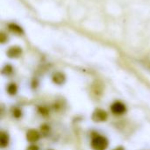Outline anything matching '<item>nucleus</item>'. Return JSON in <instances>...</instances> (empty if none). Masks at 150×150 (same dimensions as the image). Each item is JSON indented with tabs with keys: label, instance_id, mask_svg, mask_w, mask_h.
<instances>
[{
	"label": "nucleus",
	"instance_id": "1",
	"mask_svg": "<svg viewBox=\"0 0 150 150\" xmlns=\"http://www.w3.org/2000/svg\"><path fill=\"white\" fill-rule=\"evenodd\" d=\"M91 146L94 150H105L109 146V141L103 135H96L92 138Z\"/></svg>",
	"mask_w": 150,
	"mask_h": 150
},
{
	"label": "nucleus",
	"instance_id": "2",
	"mask_svg": "<svg viewBox=\"0 0 150 150\" xmlns=\"http://www.w3.org/2000/svg\"><path fill=\"white\" fill-rule=\"evenodd\" d=\"M108 118V114L107 112L103 110V109H96L92 115H91V119L94 122H97V123H100V122H105Z\"/></svg>",
	"mask_w": 150,
	"mask_h": 150
},
{
	"label": "nucleus",
	"instance_id": "3",
	"mask_svg": "<svg viewBox=\"0 0 150 150\" xmlns=\"http://www.w3.org/2000/svg\"><path fill=\"white\" fill-rule=\"evenodd\" d=\"M111 111L115 115H122L127 112V107L122 102L116 101L111 105Z\"/></svg>",
	"mask_w": 150,
	"mask_h": 150
},
{
	"label": "nucleus",
	"instance_id": "4",
	"mask_svg": "<svg viewBox=\"0 0 150 150\" xmlns=\"http://www.w3.org/2000/svg\"><path fill=\"white\" fill-rule=\"evenodd\" d=\"M40 138V134L34 129H31L26 133V141L30 143L37 142Z\"/></svg>",
	"mask_w": 150,
	"mask_h": 150
},
{
	"label": "nucleus",
	"instance_id": "5",
	"mask_svg": "<svg viewBox=\"0 0 150 150\" xmlns=\"http://www.w3.org/2000/svg\"><path fill=\"white\" fill-rule=\"evenodd\" d=\"M52 81L57 85H62L66 82V76L61 72H56L52 76Z\"/></svg>",
	"mask_w": 150,
	"mask_h": 150
},
{
	"label": "nucleus",
	"instance_id": "6",
	"mask_svg": "<svg viewBox=\"0 0 150 150\" xmlns=\"http://www.w3.org/2000/svg\"><path fill=\"white\" fill-rule=\"evenodd\" d=\"M9 142H10L9 134L6 132L2 131L0 133V147H1V149L6 148L9 145Z\"/></svg>",
	"mask_w": 150,
	"mask_h": 150
},
{
	"label": "nucleus",
	"instance_id": "7",
	"mask_svg": "<svg viewBox=\"0 0 150 150\" xmlns=\"http://www.w3.org/2000/svg\"><path fill=\"white\" fill-rule=\"evenodd\" d=\"M6 91L7 93L10 95V96H15L18 92V87L15 83H9L7 85V88H6Z\"/></svg>",
	"mask_w": 150,
	"mask_h": 150
},
{
	"label": "nucleus",
	"instance_id": "8",
	"mask_svg": "<svg viewBox=\"0 0 150 150\" xmlns=\"http://www.w3.org/2000/svg\"><path fill=\"white\" fill-rule=\"evenodd\" d=\"M21 54V50L18 47H12L8 51V55L9 57L14 58V57H18Z\"/></svg>",
	"mask_w": 150,
	"mask_h": 150
},
{
	"label": "nucleus",
	"instance_id": "9",
	"mask_svg": "<svg viewBox=\"0 0 150 150\" xmlns=\"http://www.w3.org/2000/svg\"><path fill=\"white\" fill-rule=\"evenodd\" d=\"M11 115L14 118H16V119L21 118V116H22V111H21V109L18 108V107H13L11 109Z\"/></svg>",
	"mask_w": 150,
	"mask_h": 150
},
{
	"label": "nucleus",
	"instance_id": "10",
	"mask_svg": "<svg viewBox=\"0 0 150 150\" xmlns=\"http://www.w3.org/2000/svg\"><path fill=\"white\" fill-rule=\"evenodd\" d=\"M40 131L43 135H47L50 132V127L47 125H42L40 127Z\"/></svg>",
	"mask_w": 150,
	"mask_h": 150
},
{
	"label": "nucleus",
	"instance_id": "11",
	"mask_svg": "<svg viewBox=\"0 0 150 150\" xmlns=\"http://www.w3.org/2000/svg\"><path fill=\"white\" fill-rule=\"evenodd\" d=\"M11 72H12V68L10 66V65H7V66H5L4 68V69H3V74L4 75H10V74H11Z\"/></svg>",
	"mask_w": 150,
	"mask_h": 150
},
{
	"label": "nucleus",
	"instance_id": "12",
	"mask_svg": "<svg viewBox=\"0 0 150 150\" xmlns=\"http://www.w3.org/2000/svg\"><path fill=\"white\" fill-rule=\"evenodd\" d=\"M26 150H40L39 147L37 145H34V144H32L30 146H28L26 148Z\"/></svg>",
	"mask_w": 150,
	"mask_h": 150
},
{
	"label": "nucleus",
	"instance_id": "13",
	"mask_svg": "<svg viewBox=\"0 0 150 150\" xmlns=\"http://www.w3.org/2000/svg\"><path fill=\"white\" fill-rule=\"evenodd\" d=\"M40 113L43 114V115H47V110L46 108H44V107L40 108Z\"/></svg>",
	"mask_w": 150,
	"mask_h": 150
},
{
	"label": "nucleus",
	"instance_id": "14",
	"mask_svg": "<svg viewBox=\"0 0 150 150\" xmlns=\"http://www.w3.org/2000/svg\"><path fill=\"white\" fill-rule=\"evenodd\" d=\"M113 150H125V149L123 147H117L116 149H114Z\"/></svg>",
	"mask_w": 150,
	"mask_h": 150
},
{
	"label": "nucleus",
	"instance_id": "15",
	"mask_svg": "<svg viewBox=\"0 0 150 150\" xmlns=\"http://www.w3.org/2000/svg\"><path fill=\"white\" fill-rule=\"evenodd\" d=\"M49 150H53V149H49Z\"/></svg>",
	"mask_w": 150,
	"mask_h": 150
}]
</instances>
